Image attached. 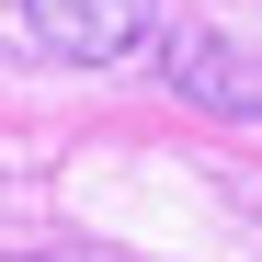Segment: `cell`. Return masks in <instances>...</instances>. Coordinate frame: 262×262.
Returning a JSON list of instances; mask_svg holds the SVG:
<instances>
[{
	"label": "cell",
	"instance_id": "cell-3",
	"mask_svg": "<svg viewBox=\"0 0 262 262\" xmlns=\"http://www.w3.org/2000/svg\"><path fill=\"white\" fill-rule=\"evenodd\" d=\"M69 262H114V251H69Z\"/></svg>",
	"mask_w": 262,
	"mask_h": 262
},
{
	"label": "cell",
	"instance_id": "cell-1",
	"mask_svg": "<svg viewBox=\"0 0 262 262\" xmlns=\"http://www.w3.org/2000/svg\"><path fill=\"white\" fill-rule=\"evenodd\" d=\"M23 23H34V46H46V57H80V69L148 57V34H160L148 0H23Z\"/></svg>",
	"mask_w": 262,
	"mask_h": 262
},
{
	"label": "cell",
	"instance_id": "cell-2",
	"mask_svg": "<svg viewBox=\"0 0 262 262\" xmlns=\"http://www.w3.org/2000/svg\"><path fill=\"white\" fill-rule=\"evenodd\" d=\"M160 69H171V92L205 103V114H262V57L228 46V34H148Z\"/></svg>",
	"mask_w": 262,
	"mask_h": 262
}]
</instances>
